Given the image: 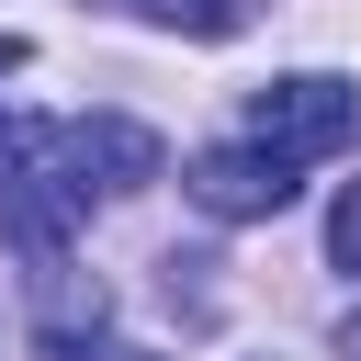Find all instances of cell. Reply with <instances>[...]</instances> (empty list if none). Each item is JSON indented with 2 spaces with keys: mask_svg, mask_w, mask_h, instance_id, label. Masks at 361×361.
<instances>
[{
  "mask_svg": "<svg viewBox=\"0 0 361 361\" xmlns=\"http://www.w3.org/2000/svg\"><path fill=\"white\" fill-rule=\"evenodd\" d=\"M248 135L259 147H282V158H338L350 135H361V90L350 79H271V90H248Z\"/></svg>",
  "mask_w": 361,
  "mask_h": 361,
  "instance_id": "obj_1",
  "label": "cell"
},
{
  "mask_svg": "<svg viewBox=\"0 0 361 361\" xmlns=\"http://www.w3.org/2000/svg\"><path fill=\"white\" fill-rule=\"evenodd\" d=\"M192 203H203V214H226V226L282 214V203H293V158H282V147H259V135H248V147H203V158H192Z\"/></svg>",
  "mask_w": 361,
  "mask_h": 361,
  "instance_id": "obj_2",
  "label": "cell"
},
{
  "mask_svg": "<svg viewBox=\"0 0 361 361\" xmlns=\"http://www.w3.org/2000/svg\"><path fill=\"white\" fill-rule=\"evenodd\" d=\"M135 23H169V34H248V0H113Z\"/></svg>",
  "mask_w": 361,
  "mask_h": 361,
  "instance_id": "obj_3",
  "label": "cell"
},
{
  "mask_svg": "<svg viewBox=\"0 0 361 361\" xmlns=\"http://www.w3.org/2000/svg\"><path fill=\"white\" fill-rule=\"evenodd\" d=\"M327 259H338V271H361V180H350V192H338V214H327Z\"/></svg>",
  "mask_w": 361,
  "mask_h": 361,
  "instance_id": "obj_4",
  "label": "cell"
},
{
  "mask_svg": "<svg viewBox=\"0 0 361 361\" xmlns=\"http://www.w3.org/2000/svg\"><path fill=\"white\" fill-rule=\"evenodd\" d=\"M45 361H147V350H113V338H90V327H45Z\"/></svg>",
  "mask_w": 361,
  "mask_h": 361,
  "instance_id": "obj_5",
  "label": "cell"
},
{
  "mask_svg": "<svg viewBox=\"0 0 361 361\" xmlns=\"http://www.w3.org/2000/svg\"><path fill=\"white\" fill-rule=\"evenodd\" d=\"M23 56H34V45H23V34H0V79H11V68H23Z\"/></svg>",
  "mask_w": 361,
  "mask_h": 361,
  "instance_id": "obj_6",
  "label": "cell"
},
{
  "mask_svg": "<svg viewBox=\"0 0 361 361\" xmlns=\"http://www.w3.org/2000/svg\"><path fill=\"white\" fill-rule=\"evenodd\" d=\"M338 338H350V361H361V316H350V327H338Z\"/></svg>",
  "mask_w": 361,
  "mask_h": 361,
  "instance_id": "obj_7",
  "label": "cell"
}]
</instances>
